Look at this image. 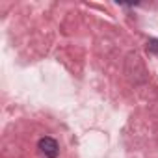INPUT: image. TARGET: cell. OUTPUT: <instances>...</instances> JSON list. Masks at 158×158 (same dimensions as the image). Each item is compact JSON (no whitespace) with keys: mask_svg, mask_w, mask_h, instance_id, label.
<instances>
[{"mask_svg":"<svg viewBox=\"0 0 158 158\" xmlns=\"http://www.w3.org/2000/svg\"><path fill=\"white\" fill-rule=\"evenodd\" d=\"M39 149H41V152L45 154V156H48V158H56L58 156V143H56V139H52V138H41L39 139Z\"/></svg>","mask_w":158,"mask_h":158,"instance_id":"1","label":"cell"},{"mask_svg":"<svg viewBox=\"0 0 158 158\" xmlns=\"http://www.w3.org/2000/svg\"><path fill=\"white\" fill-rule=\"evenodd\" d=\"M149 50L151 52H158V39H151L149 41Z\"/></svg>","mask_w":158,"mask_h":158,"instance_id":"2","label":"cell"}]
</instances>
